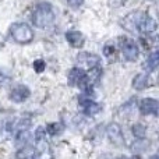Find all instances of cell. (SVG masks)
<instances>
[{
  "label": "cell",
  "instance_id": "obj_1",
  "mask_svg": "<svg viewBox=\"0 0 159 159\" xmlns=\"http://www.w3.org/2000/svg\"><path fill=\"white\" fill-rule=\"evenodd\" d=\"M55 21V11L52 4L49 3H41L36 6L32 14V22L38 28H46Z\"/></svg>",
  "mask_w": 159,
  "mask_h": 159
},
{
  "label": "cell",
  "instance_id": "obj_2",
  "mask_svg": "<svg viewBox=\"0 0 159 159\" xmlns=\"http://www.w3.org/2000/svg\"><path fill=\"white\" fill-rule=\"evenodd\" d=\"M35 155L34 159H53V154L50 145L46 140V130H43V127H38L35 134Z\"/></svg>",
  "mask_w": 159,
  "mask_h": 159
},
{
  "label": "cell",
  "instance_id": "obj_3",
  "mask_svg": "<svg viewBox=\"0 0 159 159\" xmlns=\"http://www.w3.org/2000/svg\"><path fill=\"white\" fill-rule=\"evenodd\" d=\"M145 16L147 14L143 13V11H131V13H129L126 17H123L120 24H121V27H123L124 30H127L129 32L138 34L141 31V27H143Z\"/></svg>",
  "mask_w": 159,
  "mask_h": 159
},
{
  "label": "cell",
  "instance_id": "obj_4",
  "mask_svg": "<svg viewBox=\"0 0 159 159\" xmlns=\"http://www.w3.org/2000/svg\"><path fill=\"white\" fill-rule=\"evenodd\" d=\"M10 35L14 39V42L25 45V43H30L34 39V31L25 22H17V24H14L11 27Z\"/></svg>",
  "mask_w": 159,
  "mask_h": 159
},
{
  "label": "cell",
  "instance_id": "obj_5",
  "mask_svg": "<svg viewBox=\"0 0 159 159\" xmlns=\"http://www.w3.org/2000/svg\"><path fill=\"white\" fill-rule=\"evenodd\" d=\"M106 134L109 141L116 147H121L124 144V135H123V130L119 126L117 123H109L106 127Z\"/></svg>",
  "mask_w": 159,
  "mask_h": 159
},
{
  "label": "cell",
  "instance_id": "obj_6",
  "mask_svg": "<svg viewBox=\"0 0 159 159\" xmlns=\"http://www.w3.org/2000/svg\"><path fill=\"white\" fill-rule=\"evenodd\" d=\"M77 60H78V63L81 64L82 69H87V70H91V69H93V67H98V64L101 63V57H99L98 55H93V53H89V52L78 53Z\"/></svg>",
  "mask_w": 159,
  "mask_h": 159
},
{
  "label": "cell",
  "instance_id": "obj_7",
  "mask_svg": "<svg viewBox=\"0 0 159 159\" xmlns=\"http://www.w3.org/2000/svg\"><path fill=\"white\" fill-rule=\"evenodd\" d=\"M30 96H31L30 88L25 87V85H22V84L16 85L10 92V99L13 102H16V103H21V102L27 101Z\"/></svg>",
  "mask_w": 159,
  "mask_h": 159
},
{
  "label": "cell",
  "instance_id": "obj_8",
  "mask_svg": "<svg viewBox=\"0 0 159 159\" xmlns=\"http://www.w3.org/2000/svg\"><path fill=\"white\" fill-rule=\"evenodd\" d=\"M121 50H123V56L127 61H135L138 59V55H140V49H138L137 43L129 41V39H126Z\"/></svg>",
  "mask_w": 159,
  "mask_h": 159
},
{
  "label": "cell",
  "instance_id": "obj_9",
  "mask_svg": "<svg viewBox=\"0 0 159 159\" xmlns=\"http://www.w3.org/2000/svg\"><path fill=\"white\" fill-rule=\"evenodd\" d=\"M80 105H81L84 113L88 116H95L102 112V105L96 103V102L91 101L88 98H80Z\"/></svg>",
  "mask_w": 159,
  "mask_h": 159
},
{
  "label": "cell",
  "instance_id": "obj_10",
  "mask_svg": "<svg viewBox=\"0 0 159 159\" xmlns=\"http://www.w3.org/2000/svg\"><path fill=\"white\" fill-rule=\"evenodd\" d=\"M158 109H159V103L157 99L154 98H145L140 102V110L143 115H158Z\"/></svg>",
  "mask_w": 159,
  "mask_h": 159
},
{
  "label": "cell",
  "instance_id": "obj_11",
  "mask_svg": "<svg viewBox=\"0 0 159 159\" xmlns=\"http://www.w3.org/2000/svg\"><path fill=\"white\" fill-rule=\"evenodd\" d=\"M152 87V80L148 74H137L133 78V88L137 91H144Z\"/></svg>",
  "mask_w": 159,
  "mask_h": 159
},
{
  "label": "cell",
  "instance_id": "obj_12",
  "mask_svg": "<svg viewBox=\"0 0 159 159\" xmlns=\"http://www.w3.org/2000/svg\"><path fill=\"white\" fill-rule=\"evenodd\" d=\"M66 39H67V42L70 43V46L75 48V49L82 48V45H84V42H85L84 35H82L80 31H75V30L69 31V32L66 34Z\"/></svg>",
  "mask_w": 159,
  "mask_h": 159
},
{
  "label": "cell",
  "instance_id": "obj_13",
  "mask_svg": "<svg viewBox=\"0 0 159 159\" xmlns=\"http://www.w3.org/2000/svg\"><path fill=\"white\" fill-rule=\"evenodd\" d=\"M84 75H85V73L81 69L74 67L69 73V84L71 87H81L82 82H84Z\"/></svg>",
  "mask_w": 159,
  "mask_h": 159
},
{
  "label": "cell",
  "instance_id": "obj_14",
  "mask_svg": "<svg viewBox=\"0 0 159 159\" xmlns=\"http://www.w3.org/2000/svg\"><path fill=\"white\" fill-rule=\"evenodd\" d=\"M159 64V53L158 52H151V55L148 56V59L145 60V63L143 64L144 70H147L148 73H152L157 70Z\"/></svg>",
  "mask_w": 159,
  "mask_h": 159
},
{
  "label": "cell",
  "instance_id": "obj_15",
  "mask_svg": "<svg viewBox=\"0 0 159 159\" xmlns=\"http://www.w3.org/2000/svg\"><path fill=\"white\" fill-rule=\"evenodd\" d=\"M158 28V22L155 18H152L151 16H148L147 14L145 18H144V22H143V27H141V31H144V32L147 34H152L155 32V30Z\"/></svg>",
  "mask_w": 159,
  "mask_h": 159
},
{
  "label": "cell",
  "instance_id": "obj_16",
  "mask_svg": "<svg viewBox=\"0 0 159 159\" xmlns=\"http://www.w3.org/2000/svg\"><path fill=\"white\" fill-rule=\"evenodd\" d=\"M34 155H35V148L32 145H25L21 147L17 152V159H34Z\"/></svg>",
  "mask_w": 159,
  "mask_h": 159
},
{
  "label": "cell",
  "instance_id": "obj_17",
  "mask_svg": "<svg viewBox=\"0 0 159 159\" xmlns=\"http://www.w3.org/2000/svg\"><path fill=\"white\" fill-rule=\"evenodd\" d=\"M131 131H133V134H134V137L137 138V140H145V137H147V127L144 126V124H140V123L134 124V126H133V129H131Z\"/></svg>",
  "mask_w": 159,
  "mask_h": 159
},
{
  "label": "cell",
  "instance_id": "obj_18",
  "mask_svg": "<svg viewBox=\"0 0 159 159\" xmlns=\"http://www.w3.org/2000/svg\"><path fill=\"white\" fill-rule=\"evenodd\" d=\"M31 127V120L30 119H20L14 123V131H24V130H28Z\"/></svg>",
  "mask_w": 159,
  "mask_h": 159
},
{
  "label": "cell",
  "instance_id": "obj_19",
  "mask_svg": "<svg viewBox=\"0 0 159 159\" xmlns=\"http://www.w3.org/2000/svg\"><path fill=\"white\" fill-rule=\"evenodd\" d=\"M45 69H46V63H45L43 60L38 59V60L34 61V70H35L36 73H43Z\"/></svg>",
  "mask_w": 159,
  "mask_h": 159
},
{
  "label": "cell",
  "instance_id": "obj_20",
  "mask_svg": "<svg viewBox=\"0 0 159 159\" xmlns=\"http://www.w3.org/2000/svg\"><path fill=\"white\" fill-rule=\"evenodd\" d=\"M60 130H61L60 124H59V123H52V124H49V126H48L46 133H50V134H57V133H60Z\"/></svg>",
  "mask_w": 159,
  "mask_h": 159
},
{
  "label": "cell",
  "instance_id": "obj_21",
  "mask_svg": "<svg viewBox=\"0 0 159 159\" xmlns=\"http://www.w3.org/2000/svg\"><path fill=\"white\" fill-rule=\"evenodd\" d=\"M126 2L127 0H109V6L113 8H119V7L126 4Z\"/></svg>",
  "mask_w": 159,
  "mask_h": 159
},
{
  "label": "cell",
  "instance_id": "obj_22",
  "mask_svg": "<svg viewBox=\"0 0 159 159\" xmlns=\"http://www.w3.org/2000/svg\"><path fill=\"white\" fill-rule=\"evenodd\" d=\"M66 2L69 3L70 7L78 8V7H81V4H82V2H84V0H66Z\"/></svg>",
  "mask_w": 159,
  "mask_h": 159
},
{
  "label": "cell",
  "instance_id": "obj_23",
  "mask_svg": "<svg viewBox=\"0 0 159 159\" xmlns=\"http://www.w3.org/2000/svg\"><path fill=\"white\" fill-rule=\"evenodd\" d=\"M131 159H141V158H140V157H138V155H134V157H133Z\"/></svg>",
  "mask_w": 159,
  "mask_h": 159
},
{
  "label": "cell",
  "instance_id": "obj_24",
  "mask_svg": "<svg viewBox=\"0 0 159 159\" xmlns=\"http://www.w3.org/2000/svg\"><path fill=\"white\" fill-rule=\"evenodd\" d=\"M117 159H129L127 157H120V158H117Z\"/></svg>",
  "mask_w": 159,
  "mask_h": 159
},
{
  "label": "cell",
  "instance_id": "obj_25",
  "mask_svg": "<svg viewBox=\"0 0 159 159\" xmlns=\"http://www.w3.org/2000/svg\"><path fill=\"white\" fill-rule=\"evenodd\" d=\"M2 80H3V74L0 73V82H2Z\"/></svg>",
  "mask_w": 159,
  "mask_h": 159
}]
</instances>
